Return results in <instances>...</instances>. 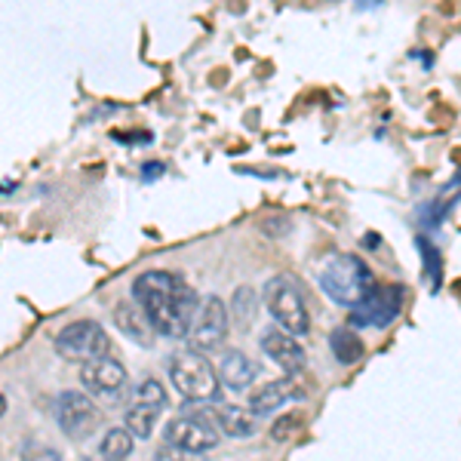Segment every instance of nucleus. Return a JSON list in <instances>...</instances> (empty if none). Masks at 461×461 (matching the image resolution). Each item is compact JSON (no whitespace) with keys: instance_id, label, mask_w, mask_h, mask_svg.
<instances>
[{"instance_id":"nucleus-1","label":"nucleus","mask_w":461,"mask_h":461,"mask_svg":"<svg viewBox=\"0 0 461 461\" xmlns=\"http://www.w3.org/2000/svg\"><path fill=\"white\" fill-rule=\"evenodd\" d=\"M132 302L163 339H185L197 311V293L173 271H145L132 284Z\"/></svg>"},{"instance_id":"nucleus-2","label":"nucleus","mask_w":461,"mask_h":461,"mask_svg":"<svg viewBox=\"0 0 461 461\" xmlns=\"http://www.w3.org/2000/svg\"><path fill=\"white\" fill-rule=\"evenodd\" d=\"M265 308L280 330L293 332L295 339L311 332V311L304 289L293 274H277L265 284Z\"/></svg>"},{"instance_id":"nucleus-3","label":"nucleus","mask_w":461,"mask_h":461,"mask_svg":"<svg viewBox=\"0 0 461 461\" xmlns=\"http://www.w3.org/2000/svg\"><path fill=\"white\" fill-rule=\"evenodd\" d=\"M167 373L173 388L185 400H191V403H212V400H219L221 384L219 375H215V366L206 360V354L194 351V348L169 357Z\"/></svg>"},{"instance_id":"nucleus-4","label":"nucleus","mask_w":461,"mask_h":461,"mask_svg":"<svg viewBox=\"0 0 461 461\" xmlns=\"http://www.w3.org/2000/svg\"><path fill=\"white\" fill-rule=\"evenodd\" d=\"M373 284L375 277L369 271V265L357 256H336L320 271V289H323V295L341 304V308H354L369 293Z\"/></svg>"},{"instance_id":"nucleus-5","label":"nucleus","mask_w":461,"mask_h":461,"mask_svg":"<svg viewBox=\"0 0 461 461\" xmlns=\"http://www.w3.org/2000/svg\"><path fill=\"white\" fill-rule=\"evenodd\" d=\"M167 403H169L167 388H163L158 378H145V382H139L136 388H132V400L123 412L126 430H130L132 437H139V440H148V437L154 434V428H158Z\"/></svg>"},{"instance_id":"nucleus-6","label":"nucleus","mask_w":461,"mask_h":461,"mask_svg":"<svg viewBox=\"0 0 461 461\" xmlns=\"http://www.w3.org/2000/svg\"><path fill=\"white\" fill-rule=\"evenodd\" d=\"M228 326H230V317H228V304L219 299V295H210V299L197 302V311H194V320L188 326V345L194 348L200 354H215L225 348L228 341Z\"/></svg>"},{"instance_id":"nucleus-7","label":"nucleus","mask_w":461,"mask_h":461,"mask_svg":"<svg viewBox=\"0 0 461 461\" xmlns=\"http://www.w3.org/2000/svg\"><path fill=\"white\" fill-rule=\"evenodd\" d=\"M53 345L62 360L86 363V360H93V357L108 354L111 339H108V332L102 330V323H95V320H74V323L62 326V330L56 332Z\"/></svg>"},{"instance_id":"nucleus-8","label":"nucleus","mask_w":461,"mask_h":461,"mask_svg":"<svg viewBox=\"0 0 461 461\" xmlns=\"http://www.w3.org/2000/svg\"><path fill=\"white\" fill-rule=\"evenodd\" d=\"M403 299L406 289L400 284H373L369 293L351 308V323L384 330V326H391L393 320L403 314Z\"/></svg>"},{"instance_id":"nucleus-9","label":"nucleus","mask_w":461,"mask_h":461,"mask_svg":"<svg viewBox=\"0 0 461 461\" xmlns=\"http://www.w3.org/2000/svg\"><path fill=\"white\" fill-rule=\"evenodd\" d=\"M80 382L89 397L102 400V403H117L130 391V375H126L123 363L108 354L80 363Z\"/></svg>"},{"instance_id":"nucleus-10","label":"nucleus","mask_w":461,"mask_h":461,"mask_svg":"<svg viewBox=\"0 0 461 461\" xmlns=\"http://www.w3.org/2000/svg\"><path fill=\"white\" fill-rule=\"evenodd\" d=\"M56 425L71 440H86L102 425V409L95 403V397H89L84 391H65L56 400Z\"/></svg>"},{"instance_id":"nucleus-11","label":"nucleus","mask_w":461,"mask_h":461,"mask_svg":"<svg viewBox=\"0 0 461 461\" xmlns=\"http://www.w3.org/2000/svg\"><path fill=\"white\" fill-rule=\"evenodd\" d=\"M163 437H167V443L173 446L176 452H188V456L212 452L221 440L219 428L212 425L210 415H197V412L176 415L167 425V430H163Z\"/></svg>"},{"instance_id":"nucleus-12","label":"nucleus","mask_w":461,"mask_h":461,"mask_svg":"<svg viewBox=\"0 0 461 461\" xmlns=\"http://www.w3.org/2000/svg\"><path fill=\"white\" fill-rule=\"evenodd\" d=\"M262 351L267 354V360H274L286 375H299L308 363V354H304L302 341L293 336V332L280 330V326H271V330L262 332Z\"/></svg>"},{"instance_id":"nucleus-13","label":"nucleus","mask_w":461,"mask_h":461,"mask_svg":"<svg viewBox=\"0 0 461 461\" xmlns=\"http://www.w3.org/2000/svg\"><path fill=\"white\" fill-rule=\"evenodd\" d=\"M293 400H302V388L295 384L293 375L280 378V382H267L258 391L249 393V412L256 419H265V415H274L277 409H284Z\"/></svg>"},{"instance_id":"nucleus-14","label":"nucleus","mask_w":461,"mask_h":461,"mask_svg":"<svg viewBox=\"0 0 461 461\" xmlns=\"http://www.w3.org/2000/svg\"><path fill=\"white\" fill-rule=\"evenodd\" d=\"M215 375H219V384L228 391H247L258 375V366L249 360L243 351H225L215 366Z\"/></svg>"},{"instance_id":"nucleus-15","label":"nucleus","mask_w":461,"mask_h":461,"mask_svg":"<svg viewBox=\"0 0 461 461\" xmlns=\"http://www.w3.org/2000/svg\"><path fill=\"white\" fill-rule=\"evenodd\" d=\"M210 419L219 428V434L230 437V440H247V437L256 434V415L240 406H219Z\"/></svg>"},{"instance_id":"nucleus-16","label":"nucleus","mask_w":461,"mask_h":461,"mask_svg":"<svg viewBox=\"0 0 461 461\" xmlns=\"http://www.w3.org/2000/svg\"><path fill=\"white\" fill-rule=\"evenodd\" d=\"M114 323L121 326V332H126L136 345H142V348H148L151 345V326H148V320H145V314L139 311V304H126V302H121L114 308Z\"/></svg>"},{"instance_id":"nucleus-17","label":"nucleus","mask_w":461,"mask_h":461,"mask_svg":"<svg viewBox=\"0 0 461 461\" xmlns=\"http://www.w3.org/2000/svg\"><path fill=\"white\" fill-rule=\"evenodd\" d=\"M330 351L341 366H354V363L363 360V351H366V348H363V339L357 336V330L341 326V330H336L330 336Z\"/></svg>"},{"instance_id":"nucleus-18","label":"nucleus","mask_w":461,"mask_h":461,"mask_svg":"<svg viewBox=\"0 0 461 461\" xmlns=\"http://www.w3.org/2000/svg\"><path fill=\"white\" fill-rule=\"evenodd\" d=\"M256 314H258V295L252 286H240L230 299V308H228V317L234 320L240 330H249L256 323Z\"/></svg>"},{"instance_id":"nucleus-19","label":"nucleus","mask_w":461,"mask_h":461,"mask_svg":"<svg viewBox=\"0 0 461 461\" xmlns=\"http://www.w3.org/2000/svg\"><path fill=\"white\" fill-rule=\"evenodd\" d=\"M132 449H136V437H132L126 428H111V430H105V437H102V443H99V456L102 458H111V461L130 458Z\"/></svg>"},{"instance_id":"nucleus-20","label":"nucleus","mask_w":461,"mask_h":461,"mask_svg":"<svg viewBox=\"0 0 461 461\" xmlns=\"http://www.w3.org/2000/svg\"><path fill=\"white\" fill-rule=\"evenodd\" d=\"M295 425H299V415H284V419L271 428V437H274V440H286L289 430H293Z\"/></svg>"},{"instance_id":"nucleus-21","label":"nucleus","mask_w":461,"mask_h":461,"mask_svg":"<svg viewBox=\"0 0 461 461\" xmlns=\"http://www.w3.org/2000/svg\"><path fill=\"white\" fill-rule=\"evenodd\" d=\"M378 4H382V0H357L360 10H373V6H378Z\"/></svg>"},{"instance_id":"nucleus-22","label":"nucleus","mask_w":461,"mask_h":461,"mask_svg":"<svg viewBox=\"0 0 461 461\" xmlns=\"http://www.w3.org/2000/svg\"><path fill=\"white\" fill-rule=\"evenodd\" d=\"M4 412H6V400L0 397V415H4Z\"/></svg>"}]
</instances>
